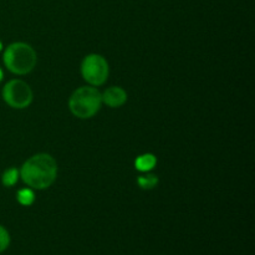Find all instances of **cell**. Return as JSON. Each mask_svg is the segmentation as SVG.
Listing matches in <instances>:
<instances>
[{
  "label": "cell",
  "mask_w": 255,
  "mask_h": 255,
  "mask_svg": "<svg viewBox=\"0 0 255 255\" xmlns=\"http://www.w3.org/2000/svg\"><path fill=\"white\" fill-rule=\"evenodd\" d=\"M57 166L50 154L39 153L30 157L21 168V178L29 187L46 189L56 179Z\"/></svg>",
  "instance_id": "6da1fadb"
},
{
  "label": "cell",
  "mask_w": 255,
  "mask_h": 255,
  "mask_svg": "<svg viewBox=\"0 0 255 255\" xmlns=\"http://www.w3.org/2000/svg\"><path fill=\"white\" fill-rule=\"evenodd\" d=\"M4 64L14 74L25 75L36 65V52L25 42H14L5 51Z\"/></svg>",
  "instance_id": "7a4b0ae2"
},
{
  "label": "cell",
  "mask_w": 255,
  "mask_h": 255,
  "mask_svg": "<svg viewBox=\"0 0 255 255\" xmlns=\"http://www.w3.org/2000/svg\"><path fill=\"white\" fill-rule=\"evenodd\" d=\"M102 96L95 87H80L71 95L70 111L79 119H90L101 107Z\"/></svg>",
  "instance_id": "3957f363"
},
{
  "label": "cell",
  "mask_w": 255,
  "mask_h": 255,
  "mask_svg": "<svg viewBox=\"0 0 255 255\" xmlns=\"http://www.w3.org/2000/svg\"><path fill=\"white\" fill-rule=\"evenodd\" d=\"M81 74L89 84L100 86L109 76V64L101 55L91 54L82 61Z\"/></svg>",
  "instance_id": "277c9868"
},
{
  "label": "cell",
  "mask_w": 255,
  "mask_h": 255,
  "mask_svg": "<svg viewBox=\"0 0 255 255\" xmlns=\"http://www.w3.org/2000/svg\"><path fill=\"white\" fill-rule=\"evenodd\" d=\"M4 101L12 109H25L32 101L31 89L21 80H12L2 90Z\"/></svg>",
  "instance_id": "5b68a950"
},
{
  "label": "cell",
  "mask_w": 255,
  "mask_h": 255,
  "mask_svg": "<svg viewBox=\"0 0 255 255\" xmlns=\"http://www.w3.org/2000/svg\"><path fill=\"white\" fill-rule=\"evenodd\" d=\"M102 101L110 107H120L127 101V94L121 87H110L104 92Z\"/></svg>",
  "instance_id": "8992f818"
},
{
  "label": "cell",
  "mask_w": 255,
  "mask_h": 255,
  "mask_svg": "<svg viewBox=\"0 0 255 255\" xmlns=\"http://www.w3.org/2000/svg\"><path fill=\"white\" fill-rule=\"evenodd\" d=\"M156 163H157V159L153 154L144 153L137 157L136 161H134V167H136L137 171L139 172H148L156 166Z\"/></svg>",
  "instance_id": "52a82bcc"
},
{
  "label": "cell",
  "mask_w": 255,
  "mask_h": 255,
  "mask_svg": "<svg viewBox=\"0 0 255 255\" xmlns=\"http://www.w3.org/2000/svg\"><path fill=\"white\" fill-rule=\"evenodd\" d=\"M137 182L142 189H153L158 184V178L153 174H146V176H139Z\"/></svg>",
  "instance_id": "ba28073f"
},
{
  "label": "cell",
  "mask_w": 255,
  "mask_h": 255,
  "mask_svg": "<svg viewBox=\"0 0 255 255\" xmlns=\"http://www.w3.org/2000/svg\"><path fill=\"white\" fill-rule=\"evenodd\" d=\"M17 178H19V172H17V169L10 168L2 174V184L5 187H11L16 183Z\"/></svg>",
  "instance_id": "9c48e42d"
},
{
  "label": "cell",
  "mask_w": 255,
  "mask_h": 255,
  "mask_svg": "<svg viewBox=\"0 0 255 255\" xmlns=\"http://www.w3.org/2000/svg\"><path fill=\"white\" fill-rule=\"evenodd\" d=\"M17 201L22 206H30L34 202V193H32L31 189H21V191L17 192Z\"/></svg>",
  "instance_id": "30bf717a"
},
{
  "label": "cell",
  "mask_w": 255,
  "mask_h": 255,
  "mask_svg": "<svg viewBox=\"0 0 255 255\" xmlns=\"http://www.w3.org/2000/svg\"><path fill=\"white\" fill-rule=\"evenodd\" d=\"M9 243H10L9 233L6 232V229L2 228V227L0 226V253L4 252L5 249L9 247Z\"/></svg>",
  "instance_id": "8fae6325"
},
{
  "label": "cell",
  "mask_w": 255,
  "mask_h": 255,
  "mask_svg": "<svg viewBox=\"0 0 255 255\" xmlns=\"http://www.w3.org/2000/svg\"><path fill=\"white\" fill-rule=\"evenodd\" d=\"M2 80V71H1V69H0V81H1Z\"/></svg>",
  "instance_id": "7c38bea8"
},
{
  "label": "cell",
  "mask_w": 255,
  "mask_h": 255,
  "mask_svg": "<svg viewBox=\"0 0 255 255\" xmlns=\"http://www.w3.org/2000/svg\"><path fill=\"white\" fill-rule=\"evenodd\" d=\"M1 49H2V45H1V42H0V51H1Z\"/></svg>",
  "instance_id": "4fadbf2b"
}]
</instances>
